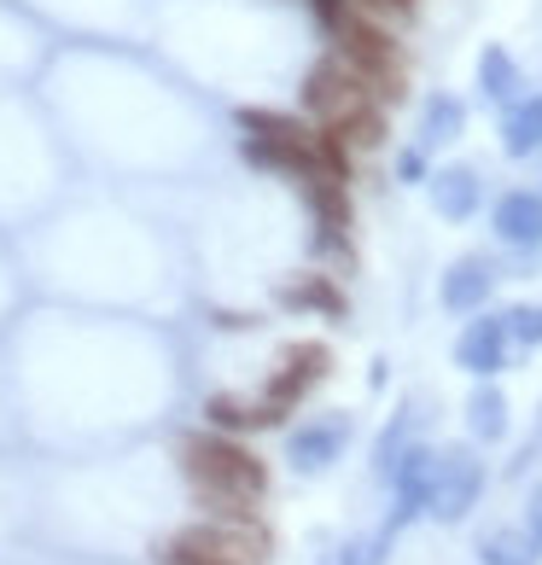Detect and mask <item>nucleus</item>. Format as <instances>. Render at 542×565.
<instances>
[{
    "label": "nucleus",
    "instance_id": "f03ea898",
    "mask_svg": "<svg viewBox=\"0 0 542 565\" xmlns=\"http://www.w3.org/2000/svg\"><path fill=\"white\" fill-rule=\"evenodd\" d=\"M240 152L245 163H257V170H275V175H291V181H309V175H327L321 163V129L304 117H286V111H257L245 106L240 111Z\"/></svg>",
    "mask_w": 542,
    "mask_h": 565
},
{
    "label": "nucleus",
    "instance_id": "2eb2a0df",
    "mask_svg": "<svg viewBox=\"0 0 542 565\" xmlns=\"http://www.w3.org/2000/svg\"><path fill=\"white\" fill-rule=\"evenodd\" d=\"M461 129H467V106H461V99H455V94H432L421 106V135H414V146L437 152V146H449Z\"/></svg>",
    "mask_w": 542,
    "mask_h": 565
},
{
    "label": "nucleus",
    "instance_id": "20e7f679",
    "mask_svg": "<svg viewBox=\"0 0 542 565\" xmlns=\"http://www.w3.org/2000/svg\"><path fill=\"white\" fill-rule=\"evenodd\" d=\"M298 99H304L309 122H321V129H332V122H344V117H357L362 106H380V99H373V88H368V82L344 65L339 53H327L321 65L304 76Z\"/></svg>",
    "mask_w": 542,
    "mask_h": 565
},
{
    "label": "nucleus",
    "instance_id": "412c9836",
    "mask_svg": "<svg viewBox=\"0 0 542 565\" xmlns=\"http://www.w3.org/2000/svg\"><path fill=\"white\" fill-rule=\"evenodd\" d=\"M478 559H485V565H531V559H536V548H531V536L490 531L485 542H478Z\"/></svg>",
    "mask_w": 542,
    "mask_h": 565
},
{
    "label": "nucleus",
    "instance_id": "423d86ee",
    "mask_svg": "<svg viewBox=\"0 0 542 565\" xmlns=\"http://www.w3.org/2000/svg\"><path fill=\"white\" fill-rule=\"evenodd\" d=\"M478 495H485V460H478L472 449H449L437 455V472H432V519H444V525H455V519H467L478 508Z\"/></svg>",
    "mask_w": 542,
    "mask_h": 565
},
{
    "label": "nucleus",
    "instance_id": "1a4fd4ad",
    "mask_svg": "<svg viewBox=\"0 0 542 565\" xmlns=\"http://www.w3.org/2000/svg\"><path fill=\"white\" fill-rule=\"evenodd\" d=\"M426 193H432V211L444 222H467L485 204V181H478L472 163H444V170H432Z\"/></svg>",
    "mask_w": 542,
    "mask_h": 565
},
{
    "label": "nucleus",
    "instance_id": "0eeeda50",
    "mask_svg": "<svg viewBox=\"0 0 542 565\" xmlns=\"http://www.w3.org/2000/svg\"><path fill=\"white\" fill-rule=\"evenodd\" d=\"M508 350H513V332H508V316H478L461 327L455 339V362H461L472 380H496L508 367Z\"/></svg>",
    "mask_w": 542,
    "mask_h": 565
},
{
    "label": "nucleus",
    "instance_id": "ddd939ff",
    "mask_svg": "<svg viewBox=\"0 0 542 565\" xmlns=\"http://www.w3.org/2000/svg\"><path fill=\"white\" fill-rule=\"evenodd\" d=\"M478 94L490 99V106H513V99H525V76H519V58L508 47H485L478 53Z\"/></svg>",
    "mask_w": 542,
    "mask_h": 565
},
{
    "label": "nucleus",
    "instance_id": "a211bd4d",
    "mask_svg": "<svg viewBox=\"0 0 542 565\" xmlns=\"http://www.w3.org/2000/svg\"><path fill=\"white\" fill-rule=\"evenodd\" d=\"M204 420L216 431H257V426H268V408L240 403V396H211V403H204Z\"/></svg>",
    "mask_w": 542,
    "mask_h": 565
},
{
    "label": "nucleus",
    "instance_id": "6e6552de",
    "mask_svg": "<svg viewBox=\"0 0 542 565\" xmlns=\"http://www.w3.org/2000/svg\"><path fill=\"white\" fill-rule=\"evenodd\" d=\"M490 227H496V239H502L508 250H519V257L542 250V193H525V186L502 193L490 204Z\"/></svg>",
    "mask_w": 542,
    "mask_h": 565
},
{
    "label": "nucleus",
    "instance_id": "f3484780",
    "mask_svg": "<svg viewBox=\"0 0 542 565\" xmlns=\"http://www.w3.org/2000/svg\"><path fill=\"white\" fill-rule=\"evenodd\" d=\"M467 426H472L478 444H496V437L508 431V396L496 391V385H478L467 396Z\"/></svg>",
    "mask_w": 542,
    "mask_h": 565
},
{
    "label": "nucleus",
    "instance_id": "9d476101",
    "mask_svg": "<svg viewBox=\"0 0 542 565\" xmlns=\"http://www.w3.org/2000/svg\"><path fill=\"white\" fill-rule=\"evenodd\" d=\"M304 199H309V211H316L321 245L327 250H344L350 245V186L339 175H309L304 181Z\"/></svg>",
    "mask_w": 542,
    "mask_h": 565
},
{
    "label": "nucleus",
    "instance_id": "aec40b11",
    "mask_svg": "<svg viewBox=\"0 0 542 565\" xmlns=\"http://www.w3.org/2000/svg\"><path fill=\"white\" fill-rule=\"evenodd\" d=\"M350 7H357L368 24H380V30H408L414 24V12H421V0H350Z\"/></svg>",
    "mask_w": 542,
    "mask_h": 565
},
{
    "label": "nucleus",
    "instance_id": "b1692460",
    "mask_svg": "<svg viewBox=\"0 0 542 565\" xmlns=\"http://www.w3.org/2000/svg\"><path fill=\"white\" fill-rule=\"evenodd\" d=\"M525 536H531V548L542 554V484L531 490V508H525Z\"/></svg>",
    "mask_w": 542,
    "mask_h": 565
},
{
    "label": "nucleus",
    "instance_id": "f8f14e48",
    "mask_svg": "<svg viewBox=\"0 0 542 565\" xmlns=\"http://www.w3.org/2000/svg\"><path fill=\"white\" fill-rule=\"evenodd\" d=\"M490 291H496V263L490 257H461V263H449L437 298H444V309H455V316H472V309H485Z\"/></svg>",
    "mask_w": 542,
    "mask_h": 565
},
{
    "label": "nucleus",
    "instance_id": "4468645a",
    "mask_svg": "<svg viewBox=\"0 0 542 565\" xmlns=\"http://www.w3.org/2000/svg\"><path fill=\"white\" fill-rule=\"evenodd\" d=\"M502 152L508 158H536L542 152V94H525L502 111Z\"/></svg>",
    "mask_w": 542,
    "mask_h": 565
},
{
    "label": "nucleus",
    "instance_id": "4be33fe9",
    "mask_svg": "<svg viewBox=\"0 0 542 565\" xmlns=\"http://www.w3.org/2000/svg\"><path fill=\"white\" fill-rule=\"evenodd\" d=\"M508 332H513V344L536 350L542 344V303H513L508 309Z\"/></svg>",
    "mask_w": 542,
    "mask_h": 565
},
{
    "label": "nucleus",
    "instance_id": "5701e85b",
    "mask_svg": "<svg viewBox=\"0 0 542 565\" xmlns=\"http://www.w3.org/2000/svg\"><path fill=\"white\" fill-rule=\"evenodd\" d=\"M397 181H403V186H426V181H432L426 146H403V152H397Z\"/></svg>",
    "mask_w": 542,
    "mask_h": 565
},
{
    "label": "nucleus",
    "instance_id": "6ab92c4d",
    "mask_svg": "<svg viewBox=\"0 0 542 565\" xmlns=\"http://www.w3.org/2000/svg\"><path fill=\"white\" fill-rule=\"evenodd\" d=\"M316 129H321V122H316ZM327 135H339L344 146H350V152H373V146H380L385 140V111L380 106H362L357 117H344V122H332V129Z\"/></svg>",
    "mask_w": 542,
    "mask_h": 565
},
{
    "label": "nucleus",
    "instance_id": "a878e982",
    "mask_svg": "<svg viewBox=\"0 0 542 565\" xmlns=\"http://www.w3.org/2000/svg\"><path fill=\"white\" fill-rule=\"evenodd\" d=\"M531 444H536V449H542V420H536V437H531Z\"/></svg>",
    "mask_w": 542,
    "mask_h": 565
},
{
    "label": "nucleus",
    "instance_id": "7ed1b4c3",
    "mask_svg": "<svg viewBox=\"0 0 542 565\" xmlns=\"http://www.w3.org/2000/svg\"><path fill=\"white\" fill-rule=\"evenodd\" d=\"M268 531L257 519H199L158 548V565H263Z\"/></svg>",
    "mask_w": 542,
    "mask_h": 565
},
{
    "label": "nucleus",
    "instance_id": "9b49d317",
    "mask_svg": "<svg viewBox=\"0 0 542 565\" xmlns=\"http://www.w3.org/2000/svg\"><path fill=\"white\" fill-rule=\"evenodd\" d=\"M344 437H350V426L339 420V414H327V420H309V426L291 431L286 460H291L298 472H321V467H332V460L344 455Z\"/></svg>",
    "mask_w": 542,
    "mask_h": 565
},
{
    "label": "nucleus",
    "instance_id": "39448f33",
    "mask_svg": "<svg viewBox=\"0 0 542 565\" xmlns=\"http://www.w3.org/2000/svg\"><path fill=\"white\" fill-rule=\"evenodd\" d=\"M327 367H332V350H327V344H316V339L286 344L280 362H275V373H268V391L257 396V403L268 408V426H280L286 414L327 380Z\"/></svg>",
    "mask_w": 542,
    "mask_h": 565
},
{
    "label": "nucleus",
    "instance_id": "393cba45",
    "mask_svg": "<svg viewBox=\"0 0 542 565\" xmlns=\"http://www.w3.org/2000/svg\"><path fill=\"white\" fill-rule=\"evenodd\" d=\"M357 554H362L357 542H339V548H332V554H327L321 565H368V559H357Z\"/></svg>",
    "mask_w": 542,
    "mask_h": 565
},
{
    "label": "nucleus",
    "instance_id": "f257e3e1",
    "mask_svg": "<svg viewBox=\"0 0 542 565\" xmlns=\"http://www.w3.org/2000/svg\"><path fill=\"white\" fill-rule=\"evenodd\" d=\"M181 478L193 501L211 519H257V501L268 495V467L234 444L227 431H193L181 444Z\"/></svg>",
    "mask_w": 542,
    "mask_h": 565
},
{
    "label": "nucleus",
    "instance_id": "dca6fc26",
    "mask_svg": "<svg viewBox=\"0 0 542 565\" xmlns=\"http://www.w3.org/2000/svg\"><path fill=\"white\" fill-rule=\"evenodd\" d=\"M286 309H321V316H344V291L332 286V275H291L280 280Z\"/></svg>",
    "mask_w": 542,
    "mask_h": 565
}]
</instances>
